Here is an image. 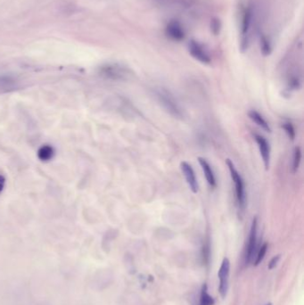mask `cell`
<instances>
[{"label":"cell","instance_id":"obj_5","mask_svg":"<svg viewBox=\"0 0 304 305\" xmlns=\"http://www.w3.org/2000/svg\"><path fill=\"white\" fill-rule=\"evenodd\" d=\"M229 272H230V262L228 258H225L221 263V266L219 268L218 274L219 279V294L222 298H225L228 293Z\"/></svg>","mask_w":304,"mask_h":305},{"label":"cell","instance_id":"obj_20","mask_svg":"<svg viewBox=\"0 0 304 305\" xmlns=\"http://www.w3.org/2000/svg\"><path fill=\"white\" fill-rule=\"evenodd\" d=\"M279 260H280V255H276L275 257L272 258L271 262L269 263V269L273 270L274 268L276 267V264L279 262Z\"/></svg>","mask_w":304,"mask_h":305},{"label":"cell","instance_id":"obj_10","mask_svg":"<svg viewBox=\"0 0 304 305\" xmlns=\"http://www.w3.org/2000/svg\"><path fill=\"white\" fill-rule=\"evenodd\" d=\"M166 34L169 38L175 41H181L185 38V30L177 21H171L167 24Z\"/></svg>","mask_w":304,"mask_h":305},{"label":"cell","instance_id":"obj_1","mask_svg":"<svg viewBox=\"0 0 304 305\" xmlns=\"http://www.w3.org/2000/svg\"><path fill=\"white\" fill-rule=\"evenodd\" d=\"M100 76L110 81H126L132 75V72L128 67L120 63H106L100 67Z\"/></svg>","mask_w":304,"mask_h":305},{"label":"cell","instance_id":"obj_2","mask_svg":"<svg viewBox=\"0 0 304 305\" xmlns=\"http://www.w3.org/2000/svg\"><path fill=\"white\" fill-rule=\"evenodd\" d=\"M155 95L158 101L170 115L178 119L183 118L184 115L182 108L179 102L176 100V98L174 97V95H172L170 91H167L166 89L161 88L155 91Z\"/></svg>","mask_w":304,"mask_h":305},{"label":"cell","instance_id":"obj_12","mask_svg":"<svg viewBox=\"0 0 304 305\" xmlns=\"http://www.w3.org/2000/svg\"><path fill=\"white\" fill-rule=\"evenodd\" d=\"M55 148H53L50 145H43L41 148L38 150V158L42 162H48L52 160L55 156Z\"/></svg>","mask_w":304,"mask_h":305},{"label":"cell","instance_id":"obj_11","mask_svg":"<svg viewBox=\"0 0 304 305\" xmlns=\"http://www.w3.org/2000/svg\"><path fill=\"white\" fill-rule=\"evenodd\" d=\"M198 161H199L201 167H202L203 171H204L206 181L209 183L210 186H212V187H216L217 182H216V179H215V176H214L213 171V169L211 167L209 162H207L205 158L202 157L198 158Z\"/></svg>","mask_w":304,"mask_h":305},{"label":"cell","instance_id":"obj_15","mask_svg":"<svg viewBox=\"0 0 304 305\" xmlns=\"http://www.w3.org/2000/svg\"><path fill=\"white\" fill-rule=\"evenodd\" d=\"M261 50H262V55L265 57L270 56L272 51L271 42L269 38H267L265 36H262V38H261Z\"/></svg>","mask_w":304,"mask_h":305},{"label":"cell","instance_id":"obj_13","mask_svg":"<svg viewBox=\"0 0 304 305\" xmlns=\"http://www.w3.org/2000/svg\"><path fill=\"white\" fill-rule=\"evenodd\" d=\"M248 115H249L250 119L252 120V122H254L258 126H260L262 129H264L267 132H271V127L267 122L266 120L264 119L258 112L252 110L248 113Z\"/></svg>","mask_w":304,"mask_h":305},{"label":"cell","instance_id":"obj_7","mask_svg":"<svg viewBox=\"0 0 304 305\" xmlns=\"http://www.w3.org/2000/svg\"><path fill=\"white\" fill-rule=\"evenodd\" d=\"M257 229H258V218L255 217L252 220L250 236H249V242H248L247 250H246V256H245L246 264H250L251 262H252L255 253H256Z\"/></svg>","mask_w":304,"mask_h":305},{"label":"cell","instance_id":"obj_21","mask_svg":"<svg viewBox=\"0 0 304 305\" xmlns=\"http://www.w3.org/2000/svg\"><path fill=\"white\" fill-rule=\"evenodd\" d=\"M212 27H213V30H214V32H215V33H217V32L219 31V21H213V25H212Z\"/></svg>","mask_w":304,"mask_h":305},{"label":"cell","instance_id":"obj_23","mask_svg":"<svg viewBox=\"0 0 304 305\" xmlns=\"http://www.w3.org/2000/svg\"><path fill=\"white\" fill-rule=\"evenodd\" d=\"M267 305H272V304H268Z\"/></svg>","mask_w":304,"mask_h":305},{"label":"cell","instance_id":"obj_17","mask_svg":"<svg viewBox=\"0 0 304 305\" xmlns=\"http://www.w3.org/2000/svg\"><path fill=\"white\" fill-rule=\"evenodd\" d=\"M282 128L284 129L285 133L287 134V136L291 138L292 140H294L295 138V131L294 126L290 122H284L282 124Z\"/></svg>","mask_w":304,"mask_h":305},{"label":"cell","instance_id":"obj_22","mask_svg":"<svg viewBox=\"0 0 304 305\" xmlns=\"http://www.w3.org/2000/svg\"><path fill=\"white\" fill-rule=\"evenodd\" d=\"M5 179L4 176H2L0 174V193L4 189V186H5Z\"/></svg>","mask_w":304,"mask_h":305},{"label":"cell","instance_id":"obj_3","mask_svg":"<svg viewBox=\"0 0 304 305\" xmlns=\"http://www.w3.org/2000/svg\"><path fill=\"white\" fill-rule=\"evenodd\" d=\"M227 165L230 172V176L232 178V181L235 183L236 187V195H237V201H238V208L240 211H244L246 206V195H245V186L244 182L243 181L242 177L239 174L238 170L235 167L233 162L230 159H227Z\"/></svg>","mask_w":304,"mask_h":305},{"label":"cell","instance_id":"obj_16","mask_svg":"<svg viewBox=\"0 0 304 305\" xmlns=\"http://www.w3.org/2000/svg\"><path fill=\"white\" fill-rule=\"evenodd\" d=\"M302 159V151L300 147H296L295 148V153H294V162H293V172L294 173L297 172L300 166V162Z\"/></svg>","mask_w":304,"mask_h":305},{"label":"cell","instance_id":"obj_14","mask_svg":"<svg viewBox=\"0 0 304 305\" xmlns=\"http://www.w3.org/2000/svg\"><path fill=\"white\" fill-rule=\"evenodd\" d=\"M214 300L212 296L208 294L207 286L204 285L202 291H201V297H200V305H213Z\"/></svg>","mask_w":304,"mask_h":305},{"label":"cell","instance_id":"obj_9","mask_svg":"<svg viewBox=\"0 0 304 305\" xmlns=\"http://www.w3.org/2000/svg\"><path fill=\"white\" fill-rule=\"evenodd\" d=\"M181 171L183 172L185 178V181L187 182L188 186L190 187L193 193L196 194L199 190V185L195 177V172L189 163L186 162H182L181 163Z\"/></svg>","mask_w":304,"mask_h":305},{"label":"cell","instance_id":"obj_18","mask_svg":"<svg viewBox=\"0 0 304 305\" xmlns=\"http://www.w3.org/2000/svg\"><path fill=\"white\" fill-rule=\"evenodd\" d=\"M267 249H268V244H263L262 245V247L260 248V250H259V252H258L256 260H255V262H254V264H255L256 266L257 265H259V264L262 262V260L264 259V256H265V254H266L267 253Z\"/></svg>","mask_w":304,"mask_h":305},{"label":"cell","instance_id":"obj_6","mask_svg":"<svg viewBox=\"0 0 304 305\" xmlns=\"http://www.w3.org/2000/svg\"><path fill=\"white\" fill-rule=\"evenodd\" d=\"M188 51L195 60L199 61L202 63L209 64L210 62H212L209 53L207 52V50L203 47V45H201L199 42L195 40H191L188 44Z\"/></svg>","mask_w":304,"mask_h":305},{"label":"cell","instance_id":"obj_19","mask_svg":"<svg viewBox=\"0 0 304 305\" xmlns=\"http://www.w3.org/2000/svg\"><path fill=\"white\" fill-rule=\"evenodd\" d=\"M14 81L9 76L0 77V87H10Z\"/></svg>","mask_w":304,"mask_h":305},{"label":"cell","instance_id":"obj_4","mask_svg":"<svg viewBox=\"0 0 304 305\" xmlns=\"http://www.w3.org/2000/svg\"><path fill=\"white\" fill-rule=\"evenodd\" d=\"M252 9L251 6H248L243 11L242 18V25H241V49L242 51H245L249 45V36L251 31V27L252 24Z\"/></svg>","mask_w":304,"mask_h":305},{"label":"cell","instance_id":"obj_8","mask_svg":"<svg viewBox=\"0 0 304 305\" xmlns=\"http://www.w3.org/2000/svg\"><path fill=\"white\" fill-rule=\"evenodd\" d=\"M255 141L258 144V147L261 152L263 163L266 170H269L270 168V163H271V147L270 144L267 141L266 138H264L262 135H254Z\"/></svg>","mask_w":304,"mask_h":305}]
</instances>
